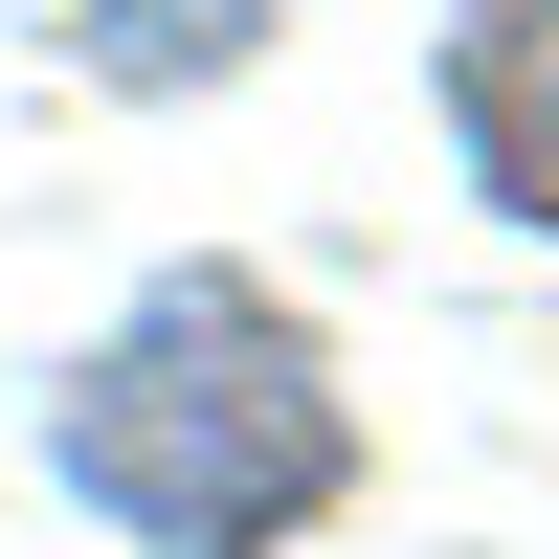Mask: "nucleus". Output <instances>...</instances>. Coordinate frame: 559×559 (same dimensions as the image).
<instances>
[{"instance_id": "1", "label": "nucleus", "mask_w": 559, "mask_h": 559, "mask_svg": "<svg viewBox=\"0 0 559 559\" xmlns=\"http://www.w3.org/2000/svg\"><path fill=\"white\" fill-rule=\"evenodd\" d=\"M45 471H68L112 537H157V559H269L292 515L358 492V403H336V358H313L269 292L179 269V292L45 403Z\"/></svg>"}, {"instance_id": "2", "label": "nucleus", "mask_w": 559, "mask_h": 559, "mask_svg": "<svg viewBox=\"0 0 559 559\" xmlns=\"http://www.w3.org/2000/svg\"><path fill=\"white\" fill-rule=\"evenodd\" d=\"M448 112H471L492 202L559 224V0H448Z\"/></svg>"}]
</instances>
